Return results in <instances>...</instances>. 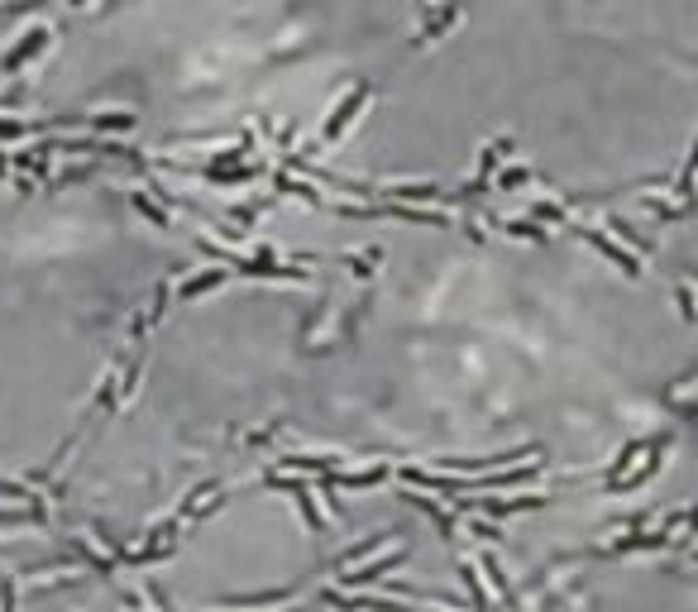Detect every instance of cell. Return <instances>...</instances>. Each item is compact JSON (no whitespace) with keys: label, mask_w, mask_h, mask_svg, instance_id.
<instances>
[{"label":"cell","mask_w":698,"mask_h":612,"mask_svg":"<svg viewBox=\"0 0 698 612\" xmlns=\"http://www.w3.org/2000/svg\"><path fill=\"white\" fill-rule=\"evenodd\" d=\"M584 240H589V244H598V249H603V254H608L612 263H622V268H627V273H641V268H636V259H632V254H627V249H617V244H612L608 235H598V230H584Z\"/></svg>","instance_id":"3957f363"},{"label":"cell","mask_w":698,"mask_h":612,"mask_svg":"<svg viewBox=\"0 0 698 612\" xmlns=\"http://www.w3.org/2000/svg\"><path fill=\"white\" fill-rule=\"evenodd\" d=\"M48 44H53V29L34 24V29H24V34H20V44H15L10 53H5V58H0V67H5V72H20V67L29 63V58H39Z\"/></svg>","instance_id":"7a4b0ae2"},{"label":"cell","mask_w":698,"mask_h":612,"mask_svg":"<svg viewBox=\"0 0 698 612\" xmlns=\"http://www.w3.org/2000/svg\"><path fill=\"white\" fill-rule=\"evenodd\" d=\"M364 106H369V87L345 91V96L335 101V110H330V120L321 125V139H326V144H335V139H340V134H345L354 120H359V110H364Z\"/></svg>","instance_id":"6da1fadb"},{"label":"cell","mask_w":698,"mask_h":612,"mask_svg":"<svg viewBox=\"0 0 698 612\" xmlns=\"http://www.w3.org/2000/svg\"><path fill=\"white\" fill-rule=\"evenodd\" d=\"M67 5H77V10H82V5H87V0H67Z\"/></svg>","instance_id":"ba28073f"},{"label":"cell","mask_w":698,"mask_h":612,"mask_svg":"<svg viewBox=\"0 0 698 612\" xmlns=\"http://www.w3.org/2000/svg\"><path fill=\"white\" fill-rule=\"evenodd\" d=\"M531 177H536L531 168H502V173H498V187H502V192H522Z\"/></svg>","instance_id":"8992f818"},{"label":"cell","mask_w":698,"mask_h":612,"mask_svg":"<svg viewBox=\"0 0 698 612\" xmlns=\"http://www.w3.org/2000/svg\"><path fill=\"white\" fill-rule=\"evenodd\" d=\"M502 149H512V144H502V139H498V144H488V149L479 153V177H474V192H479L483 182H488V177L498 173V158H502Z\"/></svg>","instance_id":"277c9868"},{"label":"cell","mask_w":698,"mask_h":612,"mask_svg":"<svg viewBox=\"0 0 698 612\" xmlns=\"http://www.w3.org/2000/svg\"><path fill=\"white\" fill-rule=\"evenodd\" d=\"M416 5H421V10H431V0H416Z\"/></svg>","instance_id":"52a82bcc"},{"label":"cell","mask_w":698,"mask_h":612,"mask_svg":"<svg viewBox=\"0 0 698 612\" xmlns=\"http://www.w3.org/2000/svg\"><path fill=\"white\" fill-rule=\"evenodd\" d=\"M220 283H225V273H216V268H211V273H197V278H187V283H182V297L192 302V297H201V292H216Z\"/></svg>","instance_id":"5b68a950"}]
</instances>
